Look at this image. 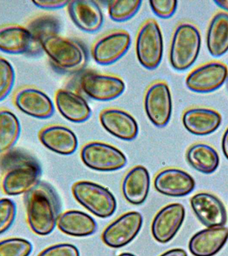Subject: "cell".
Returning <instances> with one entry per match:
<instances>
[{
    "label": "cell",
    "mask_w": 228,
    "mask_h": 256,
    "mask_svg": "<svg viewBox=\"0 0 228 256\" xmlns=\"http://www.w3.org/2000/svg\"><path fill=\"white\" fill-rule=\"evenodd\" d=\"M154 185L155 189L163 195L180 198L193 192L196 182L194 178L184 170L167 168L156 175Z\"/></svg>",
    "instance_id": "2e32d148"
},
{
    "label": "cell",
    "mask_w": 228,
    "mask_h": 256,
    "mask_svg": "<svg viewBox=\"0 0 228 256\" xmlns=\"http://www.w3.org/2000/svg\"><path fill=\"white\" fill-rule=\"evenodd\" d=\"M33 245L21 238H7L0 241V256H30Z\"/></svg>",
    "instance_id": "4dcf8cb0"
},
{
    "label": "cell",
    "mask_w": 228,
    "mask_h": 256,
    "mask_svg": "<svg viewBox=\"0 0 228 256\" xmlns=\"http://www.w3.org/2000/svg\"><path fill=\"white\" fill-rule=\"evenodd\" d=\"M228 240L227 228H208L193 236L189 242V250L194 256H214L223 248Z\"/></svg>",
    "instance_id": "d6986e66"
},
{
    "label": "cell",
    "mask_w": 228,
    "mask_h": 256,
    "mask_svg": "<svg viewBox=\"0 0 228 256\" xmlns=\"http://www.w3.org/2000/svg\"><path fill=\"white\" fill-rule=\"evenodd\" d=\"M16 82L15 70L8 60L0 57V102L11 93Z\"/></svg>",
    "instance_id": "1f68e13d"
},
{
    "label": "cell",
    "mask_w": 228,
    "mask_h": 256,
    "mask_svg": "<svg viewBox=\"0 0 228 256\" xmlns=\"http://www.w3.org/2000/svg\"><path fill=\"white\" fill-rule=\"evenodd\" d=\"M14 105L26 115L37 119H47L54 113V104L47 94L32 87L18 90L14 96Z\"/></svg>",
    "instance_id": "9a60e30c"
},
{
    "label": "cell",
    "mask_w": 228,
    "mask_h": 256,
    "mask_svg": "<svg viewBox=\"0 0 228 256\" xmlns=\"http://www.w3.org/2000/svg\"><path fill=\"white\" fill-rule=\"evenodd\" d=\"M202 46L201 34L195 25L184 22L177 26L172 37L170 62L178 71L191 67L199 56Z\"/></svg>",
    "instance_id": "3957f363"
},
{
    "label": "cell",
    "mask_w": 228,
    "mask_h": 256,
    "mask_svg": "<svg viewBox=\"0 0 228 256\" xmlns=\"http://www.w3.org/2000/svg\"><path fill=\"white\" fill-rule=\"evenodd\" d=\"M38 256H80L79 250L70 244H58L50 246Z\"/></svg>",
    "instance_id": "e575fe53"
},
{
    "label": "cell",
    "mask_w": 228,
    "mask_h": 256,
    "mask_svg": "<svg viewBox=\"0 0 228 256\" xmlns=\"http://www.w3.org/2000/svg\"><path fill=\"white\" fill-rule=\"evenodd\" d=\"M150 188L149 172L142 166H137L130 170L122 182L124 197L133 205H141L145 202Z\"/></svg>",
    "instance_id": "cb8c5ba5"
},
{
    "label": "cell",
    "mask_w": 228,
    "mask_h": 256,
    "mask_svg": "<svg viewBox=\"0 0 228 256\" xmlns=\"http://www.w3.org/2000/svg\"><path fill=\"white\" fill-rule=\"evenodd\" d=\"M131 36L128 32L118 30L111 32L94 44L92 54L94 61L100 65L115 63L125 55L131 45Z\"/></svg>",
    "instance_id": "7c38bea8"
},
{
    "label": "cell",
    "mask_w": 228,
    "mask_h": 256,
    "mask_svg": "<svg viewBox=\"0 0 228 256\" xmlns=\"http://www.w3.org/2000/svg\"><path fill=\"white\" fill-rule=\"evenodd\" d=\"M190 205L199 221L207 228L226 225L228 216L225 206L214 194L200 192L192 196Z\"/></svg>",
    "instance_id": "5bb4252c"
},
{
    "label": "cell",
    "mask_w": 228,
    "mask_h": 256,
    "mask_svg": "<svg viewBox=\"0 0 228 256\" xmlns=\"http://www.w3.org/2000/svg\"><path fill=\"white\" fill-rule=\"evenodd\" d=\"M142 2L139 0L112 1L108 6L110 18L116 22H124L133 18L139 11Z\"/></svg>",
    "instance_id": "f546056e"
},
{
    "label": "cell",
    "mask_w": 228,
    "mask_h": 256,
    "mask_svg": "<svg viewBox=\"0 0 228 256\" xmlns=\"http://www.w3.org/2000/svg\"><path fill=\"white\" fill-rule=\"evenodd\" d=\"M55 102L60 114L74 123L87 121L92 115L91 108L86 100L71 90H58L56 94Z\"/></svg>",
    "instance_id": "7402d4cb"
},
{
    "label": "cell",
    "mask_w": 228,
    "mask_h": 256,
    "mask_svg": "<svg viewBox=\"0 0 228 256\" xmlns=\"http://www.w3.org/2000/svg\"><path fill=\"white\" fill-rule=\"evenodd\" d=\"M32 3L36 7L42 10H54L60 9L68 6L69 1H61V0H36Z\"/></svg>",
    "instance_id": "d590c367"
},
{
    "label": "cell",
    "mask_w": 228,
    "mask_h": 256,
    "mask_svg": "<svg viewBox=\"0 0 228 256\" xmlns=\"http://www.w3.org/2000/svg\"><path fill=\"white\" fill-rule=\"evenodd\" d=\"M0 51L14 55H32L33 42L27 28L17 24L1 26Z\"/></svg>",
    "instance_id": "603a6c76"
},
{
    "label": "cell",
    "mask_w": 228,
    "mask_h": 256,
    "mask_svg": "<svg viewBox=\"0 0 228 256\" xmlns=\"http://www.w3.org/2000/svg\"><path fill=\"white\" fill-rule=\"evenodd\" d=\"M214 3L222 8V10L228 12V0H219V1H214Z\"/></svg>",
    "instance_id": "f35d334b"
},
{
    "label": "cell",
    "mask_w": 228,
    "mask_h": 256,
    "mask_svg": "<svg viewBox=\"0 0 228 256\" xmlns=\"http://www.w3.org/2000/svg\"><path fill=\"white\" fill-rule=\"evenodd\" d=\"M149 3L154 13L163 19L172 17L178 8V2L173 0H156Z\"/></svg>",
    "instance_id": "836d02e7"
},
{
    "label": "cell",
    "mask_w": 228,
    "mask_h": 256,
    "mask_svg": "<svg viewBox=\"0 0 228 256\" xmlns=\"http://www.w3.org/2000/svg\"><path fill=\"white\" fill-rule=\"evenodd\" d=\"M142 224L141 214L127 212L106 227L102 233V241L110 248L124 247L135 239L142 229Z\"/></svg>",
    "instance_id": "9c48e42d"
},
{
    "label": "cell",
    "mask_w": 228,
    "mask_h": 256,
    "mask_svg": "<svg viewBox=\"0 0 228 256\" xmlns=\"http://www.w3.org/2000/svg\"><path fill=\"white\" fill-rule=\"evenodd\" d=\"M188 164L197 171L205 174L214 173L220 164L217 151L211 146L203 143L194 144L186 152Z\"/></svg>",
    "instance_id": "83f0119b"
},
{
    "label": "cell",
    "mask_w": 228,
    "mask_h": 256,
    "mask_svg": "<svg viewBox=\"0 0 228 256\" xmlns=\"http://www.w3.org/2000/svg\"><path fill=\"white\" fill-rule=\"evenodd\" d=\"M118 256H136L131 253H122Z\"/></svg>",
    "instance_id": "ab89813d"
},
{
    "label": "cell",
    "mask_w": 228,
    "mask_h": 256,
    "mask_svg": "<svg viewBox=\"0 0 228 256\" xmlns=\"http://www.w3.org/2000/svg\"><path fill=\"white\" fill-rule=\"evenodd\" d=\"M17 208L15 202L9 198L0 199V235L5 233L13 225Z\"/></svg>",
    "instance_id": "d6a6232c"
},
{
    "label": "cell",
    "mask_w": 228,
    "mask_h": 256,
    "mask_svg": "<svg viewBox=\"0 0 228 256\" xmlns=\"http://www.w3.org/2000/svg\"><path fill=\"white\" fill-rule=\"evenodd\" d=\"M219 112L206 108H192L186 110L182 122L188 132L196 136H206L214 133L222 124Z\"/></svg>",
    "instance_id": "44dd1931"
},
{
    "label": "cell",
    "mask_w": 228,
    "mask_h": 256,
    "mask_svg": "<svg viewBox=\"0 0 228 256\" xmlns=\"http://www.w3.org/2000/svg\"><path fill=\"white\" fill-rule=\"evenodd\" d=\"M26 28L29 31L33 42L32 55H38L43 52L42 44L46 38L59 35L61 24L60 20L53 14H43L30 20Z\"/></svg>",
    "instance_id": "484cf974"
},
{
    "label": "cell",
    "mask_w": 228,
    "mask_h": 256,
    "mask_svg": "<svg viewBox=\"0 0 228 256\" xmlns=\"http://www.w3.org/2000/svg\"><path fill=\"white\" fill-rule=\"evenodd\" d=\"M57 226L60 231L74 237L91 236L98 228L93 218L78 210H70L60 214Z\"/></svg>",
    "instance_id": "d4e9b609"
},
{
    "label": "cell",
    "mask_w": 228,
    "mask_h": 256,
    "mask_svg": "<svg viewBox=\"0 0 228 256\" xmlns=\"http://www.w3.org/2000/svg\"><path fill=\"white\" fill-rule=\"evenodd\" d=\"M100 121L106 131L125 141L136 139L139 132L135 118L122 110L116 108L104 110L100 114Z\"/></svg>",
    "instance_id": "ac0fdd59"
},
{
    "label": "cell",
    "mask_w": 228,
    "mask_h": 256,
    "mask_svg": "<svg viewBox=\"0 0 228 256\" xmlns=\"http://www.w3.org/2000/svg\"><path fill=\"white\" fill-rule=\"evenodd\" d=\"M21 134V124L16 114L0 109V155L13 150Z\"/></svg>",
    "instance_id": "f1b7e54d"
},
{
    "label": "cell",
    "mask_w": 228,
    "mask_h": 256,
    "mask_svg": "<svg viewBox=\"0 0 228 256\" xmlns=\"http://www.w3.org/2000/svg\"><path fill=\"white\" fill-rule=\"evenodd\" d=\"M72 22L87 33L98 31L103 25V12L97 2L91 0L70 1L67 6Z\"/></svg>",
    "instance_id": "e0dca14e"
},
{
    "label": "cell",
    "mask_w": 228,
    "mask_h": 256,
    "mask_svg": "<svg viewBox=\"0 0 228 256\" xmlns=\"http://www.w3.org/2000/svg\"><path fill=\"white\" fill-rule=\"evenodd\" d=\"M160 256H188V254L185 250L181 248H175V249L168 250Z\"/></svg>",
    "instance_id": "8d00e7d4"
},
{
    "label": "cell",
    "mask_w": 228,
    "mask_h": 256,
    "mask_svg": "<svg viewBox=\"0 0 228 256\" xmlns=\"http://www.w3.org/2000/svg\"><path fill=\"white\" fill-rule=\"evenodd\" d=\"M42 49L52 63L64 70H74L85 63V50L77 42L60 35L50 36L42 44Z\"/></svg>",
    "instance_id": "5b68a950"
},
{
    "label": "cell",
    "mask_w": 228,
    "mask_h": 256,
    "mask_svg": "<svg viewBox=\"0 0 228 256\" xmlns=\"http://www.w3.org/2000/svg\"><path fill=\"white\" fill-rule=\"evenodd\" d=\"M40 142L50 151L60 155H71L77 150L78 140L75 133L63 126H48L39 133Z\"/></svg>",
    "instance_id": "ffe728a7"
},
{
    "label": "cell",
    "mask_w": 228,
    "mask_h": 256,
    "mask_svg": "<svg viewBox=\"0 0 228 256\" xmlns=\"http://www.w3.org/2000/svg\"><path fill=\"white\" fill-rule=\"evenodd\" d=\"M222 151L225 157L228 160V128L224 134L222 142Z\"/></svg>",
    "instance_id": "74e56055"
},
{
    "label": "cell",
    "mask_w": 228,
    "mask_h": 256,
    "mask_svg": "<svg viewBox=\"0 0 228 256\" xmlns=\"http://www.w3.org/2000/svg\"><path fill=\"white\" fill-rule=\"evenodd\" d=\"M144 108L150 122L158 128L169 123L172 113V98L166 82H156L148 88L144 98Z\"/></svg>",
    "instance_id": "ba28073f"
},
{
    "label": "cell",
    "mask_w": 228,
    "mask_h": 256,
    "mask_svg": "<svg viewBox=\"0 0 228 256\" xmlns=\"http://www.w3.org/2000/svg\"><path fill=\"white\" fill-rule=\"evenodd\" d=\"M207 47L216 58L228 51V13L218 12L212 18L207 32Z\"/></svg>",
    "instance_id": "4316f807"
},
{
    "label": "cell",
    "mask_w": 228,
    "mask_h": 256,
    "mask_svg": "<svg viewBox=\"0 0 228 256\" xmlns=\"http://www.w3.org/2000/svg\"><path fill=\"white\" fill-rule=\"evenodd\" d=\"M138 61L146 69L157 68L164 54V40L159 24L154 20H148L138 32L136 43Z\"/></svg>",
    "instance_id": "8992f818"
},
{
    "label": "cell",
    "mask_w": 228,
    "mask_h": 256,
    "mask_svg": "<svg viewBox=\"0 0 228 256\" xmlns=\"http://www.w3.org/2000/svg\"><path fill=\"white\" fill-rule=\"evenodd\" d=\"M82 91L92 99L107 102L121 96L126 84L117 76L96 73L84 74L80 80Z\"/></svg>",
    "instance_id": "8fae6325"
},
{
    "label": "cell",
    "mask_w": 228,
    "mask_h": 256,
    "mask_svg": "<svg viewBox=\"0 0 228 256\" xmlns=\"http://www.w3.org/2000/svg\"><path fill=\"white\" fill-rule=\"evenodd\" d=\"M0 170L2 191L10 196L28 193L40 182L42 172L35 158L15 148L0 155Z\"/></svg>",
    "instance_id": "6da1fadb"
},
{
    "label": "cell",
    "mask_w": 228,
    "mask_h": 256,
    "mask_svg": "<svg viewBox=\"0 0 228 256\" xmlns=\"http://www.w3.org/2000/svg\"><path fill=\"white\" fill-rule=\"evenodd\" d=\"M72 190L78 203L98 218H109L116 212L115 196L104 186L90 181H80L74 184Z\"/></svg>",
    "instance_id": "277c9868"
},
{
    "label": "cell",
    "mask_w": 228,
    "mask_h": 256,
    "mask_svg": "<svg viewBox=\"0 0 228 256\" xmlns=\"http://www.w3.org/2000/svg\"></svg>",
    "instance_id": "60d3db41"
},
{
    "label": "cell",
    "mask_w": 228,
    "mask_h": 256,
    "mask_svg": "<svg viewBox=\"0 0 228 256\" xmlns=\"http://www.w3.org/2000/svg\"><path fill=\"white\" fill-rule=\"evenodd\" d=\"M28 226L36 235H49L57 226L60 200L57 192L47 182L40 181L24 194Z\"/></svg>",
    "instance_id": "7a4b0ae2"
},
{
    "label": "cell",
    "mask_w": 228,
    "mask_h": 256,
    "mask_svg": "<svg viewBox=\"0 0 228 256\" xmlns=\"http://www.w3.org/2000/svg\"><path fill=\"white\" fill-rule=\"evenodd\" d=\"M228 79V68L220 62H210L199 66L188 74L186 84L197 93H209L219 89Z\"/></svg>",
    "instance_id": "30bf717a"
},
{
    "label": "cell",
    "mask_w": 228,
    "mask_h": 256,
    "mask_svg": "<svg viewBox=\"0 0 228 256\" xmlns=\"http://www.w3.org/2000/svg\"><path fill=\"white\" fill-rule=\"evenodd\" d=\"M185 216V208L181 204H171L162 208L152 222L154 239L161 244L171 241L182 227Z\"/></svg>",
    "instance_id": "4fadbf2b"
},
{
    "label": "cell",
    "mask_w": 228,
    "mask_h": 256,
    "mask_svg": "<svg viewBox=\"0 0 228 256\" xmlns=\"http://www.w3.org/2000/svg\"><path fill=\"white\" fill-rule=\"evenodd\" d=\"M81 159L87 167L99 172L117 171L127 164V158L118 148L99 142L86 144L81 150Z\"/></svg>",
    "instance_id": "52a82bcc"
}]
</instances>
